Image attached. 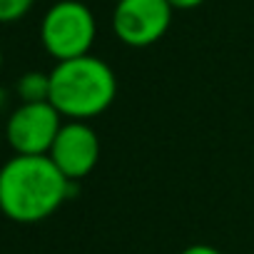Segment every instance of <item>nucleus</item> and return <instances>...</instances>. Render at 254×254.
Wrapping results in <instances>:
<instances>
[{"label": "nucleus", "instance_id": "obj_11", "mask_svg": "<svg viewBox=\"0 0 254 254\" xmlns=\"http://www.w3.org/2000/svg\"><path fill=\"white\" fill-rule=\"evenodd\" d=\"M0 70H3V50H0Z\"/></svg>", "mask_w": 254, "mask_h": 254}, {"label": "nucleus", "instance_id": "obj_5", "mask_svg": "<svg viewBox=\"0 0 254 254\" xmlns=\"http://www.w3.org/2000/svg\"><path fill=\"white\" fill-rule=\"evenodd\" d=\"M63 127V115L50 102H20L8 117L5 137L15 155H48Z\"/></svg>", "mask_w": 254, "mask_h": 254}, {"label": "nucleus", "instance_id": "obj_10", "mask_svg": "<svg viewBox=\"0 0 254 254\" xmlns=\"http://www.w3.org/2000/svg\"><path fill=\"white\" fill-rule=\"evenodd\" d=\"M172 5V10H192V8H199L204 0H167Z\"/></svg>", "mask_w": 254, "mask_h": 254}, {"label": "nucleus", "instance_id": "obj_1", "mask_svg": "<svg viewBox=\"0 0 254 254\" xmlns=\"http://www.w3.org/2000/svg\"><path fill=\"white\" fill-rule=\"evenodd\" d=\"M72 185L48 155H15L0 167V212L20 224L43 222L63 207Z\"/></svg>", "mask_w": 254, "mask_h": 254}, {"label": "nucleus", "instance_id": "obj_8", "mask_svg": "<svg viewBox=\"0 0 254 254\" xmlns=\"http://www.w3.org/2000/svg\"><path fill=\"white\" fill-rule=\"evenodd\" d=\"M35 0H0V23H15L30 13Z\"/></svg>", "mask_w": 254, "mask_h": 254}, {"label": "nucleus", "instance_id": "obj_2", "mask_svg": "<svg viewBox=\"0 0 254 254\" xmlns=\"http://www.w3.org/2000/svg\"><path fill=\"white\" fill-rule=\"evenodd\" d=\"M117 95V77L112 67L95 58L82 55L75 60L55 63L50 70V105L67 120L87 122L102 115Z\"/></svg>", "mask_w": 254, "mask_h": 254}, {"label": "nucleus", "instance_id": "obj_6", "mask_svg": "<svg viewBox=\"0 0 254 254\" xmlns=\"http://www.w3.org/2000/svg\"><path fill=\"white\" fill-rule=\"evenodd\" d=\"M48 157L53 160V165L70 182H77V180L87 177L95 170L97 160H100L97 132L87 122L67 120V122H63V127H60V132H58Z\"/></svg>", "mask_w": 254, "mask_h": 254}, {"label": "nucleus", "instance_id": "obj_4", "mask_svg": "<svg viewBox=\"0 0 254 254\" xmlns=\"http://www.w3.org/2000/svg\"><path fill=\"white\" fill-rule=\"evenodd\" d=\"M172 13L175 10L167 0H117L112 30L125 45L150 48L170 30Z\"/></svg>", "mask_w": 254, "mask_h": 254}, {"label": "nucleus", "instance_id": "obj_9", "mask_svg": "<svg viewBox=\"0 0 254 254\" xmlns=\"http://www.w3.org/2000/svg\"><path fill=\"white\" fill-rule=\"evenodd\" d=\"M180 254H222L217 247H212V244H190L187 249H182Z\"/></svg>", "mask_w": 254, "mask_h": 254}, {"label": "nucleus", "instance_id": "obj_3", "mask_svg": "<svg viewBox=\"0 0 254 254\" xmlns=\"http://www.w3.org/2000/svg\"><path fill=\"white\" fill-rule=\"evenodd\" d=\"M97 38L92 10L80 0H58L48 8L40 23V43L58 63L90 55Z\"/></svg>", "mask_w": 254, "mask_h": 254}, {"label": "nucleus", "instance_id": "obj_7", "mask_svg": "<svg viewBox=\"0 0 254 254\" xmlns=\"http://www.w3.org/2000/svg\"><path fill=\"white\" fill-rule=\"evenodd\" d=\"M18 95L23 102H48L50 100V72H25L18 80Z\"/></svg>", "mask_w": 254, "mask_h": 254}]
</instances>
